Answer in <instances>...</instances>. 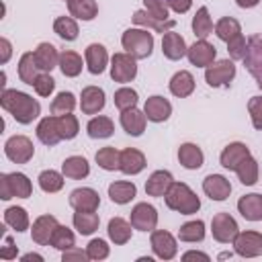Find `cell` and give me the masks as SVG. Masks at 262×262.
<instances>
[{"label": "cell", "mask_w": 262, "mask_h": 262, "mask_svg": "<svg viewBox=\"0 0 262 262\" xmlns=\"http://www.w3.org/2000/svg\"><path fill=\"white\" fill-rule=\"evenodd\" d=\"M33 88H35V92H37L39 96H49V94L53 92V88H55V80H53L47 72H43V74H39V78L35 80Z\"/></svg>", "instance_id": "cell-54"}, {"label": "cell", "mask_w": 262, "mask_h": 262, "mask_svg": "<svg viewBox=\"0 0 262 262\" xmlns=\"http://www.w3.org/2000/svg\"><path fill=\"white\" fill-rule=\"evenodd\" d=\"M68 10L72 16H76L80 20H92L98 12V6L94 0H70Z\"/></svg>", "instance_id": "cell-38"}, {"label": "cell", "mask_w": 262, "mask_h": 262, "mask_svg": "<svg viewBox=\"0 0 262 262\" xmlns=\"http://www.w3.org/2000/svg\"><path fill=\"white\" fill-rule=\"evenodd\" d=\"M61 260H63V262H76V260L84 262V260H90V258H88L86 252H82V250H78V248H70V250H63Z\"/></svg>", "instance_id": "cell-57"}, {"label": "cell", "mask_w": 262, "mask_h": 262, "mask_svg": "<svg viewBox=\"0 0 262 262\" xmlns=\"http://www.w3.org/2000/svg\"><path fill=\"white\" fill-rule=\"evenodd\" d=\"M151 250L158 258L162 260H172L176 256V239L170 231H164V229H158V231H151Z\"/></svg>", "instance_id": "cell-12"}, {"label": "cell", "mask_w": 262, "mask_h": 262, "mask_svg": "<svg viewBox=\"0 0 262 262\" xmlns=\"http://www.w3.org/2000/svg\"><path fill=\"white\" fill-rule=\"evenodd\" d=\"M53 31L57 37H61L63 41H74L78 37V25L74 18L70 16H57L53 23Z\"/></svg>", "instance_id": "cell-45"}, {"label": "cell", "mask_w": 262, "mask_h": 262, "mask_svg": "<svg viewBox=\"0 0 262 262\" xmlns=\"http://www.w3.org/2000/svg\"><path fill=\"white\" fill-rule=\"evenodd\" d=\"M166 2H170V0H166Z\"/></svg>", "instance_id": "cell-64"}, {"label": "cell", "mask_w": 262, "mask_h": 262, "mask_svg": "<svg viewBox=\"0 0 262 262\" xmlns=\"http://www.w3.org/2000/svg\"><path fill=\"white\" fill-rule=\"evenodd\" d=\"M131 223H127L123 217H113L111 221H108V237L117 244V246H123V244H127L129 239H131Z\"/></svg>", "instance_id": "cell-34"}, {"label": "cell", "mask_w": 262, "mask_h": 262, "mask_svg": "<svg viewBox=\"0 0 262 262\" xmlns=\"http://www.w3.org/2000/svg\"><path fill=\"white\" fill-rule=\"evenodd\" d=\"M133 23L135 25H139V27H147V29H154L156 33H168V31H172L174 27H176V23L170 18V20H158L156 16H151L147 10H137V12H133Z\"/></svg>", "instance_id": "cell-29"}, {"label": "cell", "mask_w": 262, "mask_h": 262, "mask_svg": "<svg viewBox=\"0 0 262 262\" xmlns=\"http://www.w3.org/2000/svg\"><path fill=\"white\" fill-rule=\"evenodd\" d=\"M242 61L250 72V76L256 80V84L262 88V33H256L248 39L246 55Z\"/></svg>", "instance_id": "cell-5"}, {"label": "cell", "mask_w": 262, "mask_h": 262, "mask_svg": "<svg viewBox=\"0 0 262 262\" xmlns=\"http://www.w3.org/2000/svg\"><path fill=\"white\" fill-rule=\"evenodd\" d=\"M235 254L244 258H256L262 254V233L258 231H239L233 239Z\"/></svg>", "instance_id": "cell-10"}, {"label": "cell", "mask_w": 262, "mask_h": 262, "mask_svg": "<svg viewBox=\"0 0 262 262\" xmlns=\"http://www.w3.org/2000/svg\"><path fill=\"white\" fill-rule=\"evenodd\" d=\"M186 55H188V61H190L192 66H196V68H207V66L213 63V59H215V55H217V49H215V45L207 43L205 39H199L194 45L188 47Z\"/></svg>", "instance_id": "cell-13"}, {"label": "cell", "mask_w": 262, "mask_h": 262, "mask_svg": "<svg viewBox=\"0 0 262 262\" xmlns=\"http://www.w3.org/2000/svg\"><path fill=\"white\" fill-rule=\"evenodd\" d=\"M57 131L61 135V139H74L80 131V125H78V119L72 115V113H66V115H57Z\"/></svg>", "instance_id": "cell-46"}, {"label": "cell", "mask_w": 262, "mask_h": 262, "mask_svg": "<svg viewBox=\"0 0 262 262\" xmlns=\"http://www.w3.org/2000/svg\"><path fill=\"white\" fill-rule=\"evenodd\" d=\"M66 2H70V0H66Z\"/></svg>", "instance_id": "cell-63"}, {"label": "cell", "mask_w": 262, "mask_h": 262, "mask_svg": "<svg viewBox=\"0 0 262 262\" xmlns=\"http://www.w3.org/2000/svg\"><path fill=\"white\" fill-rule=\"evenodd\" d=\"M86 131H88V135L92 139H106V137L113 135L115 125H113V121L108 117H92L88 121V125H86Z\"/></svg>", "instance_id": "cell-36"}, {"label": "cell", "mask_w": 262, "mask_h": 262, "mask_svg": "<svg viewBox=\"0 0 262 262\" xmlns=\"http://www.w3.org/2000/svg\"><path fill=\"white\" fill-rule=\"evenodd\" d=\"M162 51H164V55H166L168 59H182V57L186 55L188 47H186L184 39H182L178 33L168 31V33H164V37H162Z\"/></svg>", "instance_id": "cell-23"}, {"label": "cell", "mask_w": 262, "mask_h": 262, "mask_svg": "<svg viewBox=\"0 0 262 262\" xmlns=\"http://www.w3.org/2000/svg\"><path fill=\"white\" fill-rule=\"evenodd\" d=\"M192 90H194V78H192L190 72L180 70V72H176V74L172 76V80H170V92H172L174 96L186 98V96L192 94Z\"/></svg>", "instance_id": "cell-30"}, {"label": "cell", "mask_w": 262, "mask_h": 262, "mask_svg": "<svg viewBox=\"0 0 262 262\" xmlns=\"http://www.w3.org/2000/svg\"><path fill=\"white\" fill-rule=\"evenodd\" d=\"M96 164L102 170H119V166H121V151L117 147H113V145L100 147L96 151Z\"/></svg>", "instance_id": "cell-40"}, {"label": "cell", "mask_w": 262, "mask_h": 262, "mask_svg": "<svg viewBox=\"0 0 262 262\" xmlns=\"http://www.w3.org/2000/svg\"><path fill=\"white\" fill-rule=\"evenodd\" d=\"M39 186L45 192H57L63 186V176L55 170H43L39 174Z\"/></svg>", "instance_id": "cell-48"}, {"label": "cell", "mask_w": 262, "mask_h": 262, "mask_svg": "<svg viewBox=\"0 0 262 262\" xmlns=\"http://www.w3.org/2000/svg\"><path fill=\"white\" fill-rule=\"evenodd\" d=\"M4 154L14 164H27L35 154V145L27 135H12L4 143Z\"/></svg>", "instance_id": "cell-6"}, {"label": "cell", "mask_w": 262, "mask_h": 262, "mask_svg": "<svg viewBox=\"0 0 262 262\" xmlns=\"http://www.w3.org/2000/svg\"><path fill=\"white\" fill-rule=\"evenodd\" d=\"M143 113H145L147 121L162 123V121H166V119L172 115V104H170L164 96H149V98L145 100Z\"/></svg>", "instance_id": "cell-19"}, {"label": "cell", "mask_w": 262, "mask_h": 262, "mask_svg": "<svg viewBox=\"0 0 262 262\" xmlns=\"http://www.w3.org/2000/svg\"><path fill=\"white\" fill-rule=\"evenodd\" d=\"M192 33L199 37V39H207L211 33H213V20L209 16V10L207 6H201L196 10V14L192 16Z\"/></svg>", "instance_id": "cell-39"}, {"label": "cell", "mask_w": 262, "mask_h": 262, "mask_svg": "<svg viewBox=\"0 0 262 262\" xmlns=\"http://www.w3.org/2000/svg\"><path fill=\"white\" fill-rule=\"evenodd\" d=\"M164 201H166L168 209L178 211L180 215H192V213H196L201 209L199 196L184 182H172L170 190L164 194Z\"/></svg>", "instance_id": "cell-2"}, {"label": "cell", "mask_w": 262, "mask_h": 262, "mask_svg": "<svg viewBox=\"0 0 262 262\" xmlns=\"http://www.w3.org/2000/svg\"><path fill=\"white\" fill-rule=\"evenodd\" d=\"M135 194H137V186L133 182L117 180V182L108 184V196L117 205H127L131 199H135Z\"/></svg>", "instance_id": "cell-32"}, {"label": "cell", "mask_w": 262, "mask_h": 262, "mask_svg": "<svg viewBox=\"0 0 262 262\" xmlns=\"http://www.w3.org/2000/svg\"><path fill=\"white\" fill-rule=\"evenodd\" d=\"M233 76H235V63L231 59H219L217 63L207 66V72H205V80L211 88L229 86Z\"/></svg>", "instance_id": "cell-8"}, {"label": "cell", "mask_w": 262, "mask_h": 262, "mask_svg": "<svg viewBox=\"0 0 262 262\" xmlns=\"http://www.w3.org/2000/svg\"><path fill=\"white\" fill-rule=\"evenodd\" d=\"M123 49L131 53L135 59H145L151 55L154 49V35L147 33L145 29H127L121 37Z\"/></svg>", "instance_id": "cell-3"}, {"label": "cell", "mask_w": 262, "mask_h": 262, "mask_svg": "<svg viewBox=\"0 0 262 262\" xmlns=\"http://www.w3.org/2000/svg\"><path fill=\"white\" fill-rule=\"evenodd\" d=\"M211 231H213V237L219 244H229V242L233 244L235 235L239 233V227H237L235 219L229 213H217V215H213Z\"/></svg>", "instance_id": "cell-9"}, {"label": "cell", "mask_w": 262, "mask_h": 262, "mask_svg": "<svg viewBox=\"0 0 262 262\" xmlns=\"http://www.w3.org/2000/svg\"><path fill=\"white\" fill-rule=\"evenodd\" d=\"M59 70H61L63 76L76 78L82 72V57L72 49H63L59 53Z\"/></svg>", "instance_id": "cell-35"}, {"label": "cell", "mask_w": 262, "mask_h": 262, "mask_svg": "<svg viewBox=\"0 0 262 262\" xmlns=\"http://www.w3.org/2000/svg\"><path fill=\"white\" fill-rule=\"evenodd\" d=\"M86 254L90 260H104L108 256V246L104 239H92L88 246H86Z\"/></svg>", "instance_id": "cell-52"}, {"label": "cell", "mask_w": 262, "mask_h": 262, "mask_svg": "<svg viewBox=\"0 0 262 262\" xmlns=\"http://www.w3.org/2000/svg\"><path fill=\"white\" fill-rule=\"evenodd\" d=\"M57 219L53 215H41L35 219L33 223V229H31V235H33V242L39 244V246H47L51 242V235L57 227Z\"/></svg>", "instance_id": "cell-16"}, {"label": "cell", "mask_w": 262, "mask_h": 262, "mask_svg": "<svg viewBox=\"0 0 262 262\" xmlns=\"http://www.w3.org/2000/svg\"><path fill=\"white\" fill-rule=\"evenodd\" d=\"M74 106H76V96L72 92H59L53 98L49 111H51V115H66V113H72Z\"/></svg>", "instance_id": "cell-49"}, {"label": "cell", "mask_w": 262, "mask_h": 262, "mask_svg": "<svg viewBox=\"0 0 262 262\" xmlns=\"http://www.w3.org/2000/svg\"><path fill=\"white\" fill-rule=\"evenodd\" d=\"M80 106L84 115H96L98 111L104 108V92L98 86H86L82 90V98H80Z\"/></svg>", "instance_id": "cell-20"}, {"label": "cell", "mask_w": 262, "mask_h": 262, "mask_svg": "<svg viewBox=\"0 0 262 262\" xmlns=\"http://www.w3.org/2000/svg\"><path fill=\"white\" fill-rule=\"evenodd\" d=\"M33 53H35V61L39 70L43 72H51L55 66H59V53L51 43H39Z\"/></svg>", "instance_id": "cell-26"}, {"label": "cell", "mask_w": 262, "mask_h": 262, "mask_svg": "<svg viewBox=\"0 0 262 262\" xmlns=\"http://www.w3.org/2000/svg\"><path fill=\"white\" fill-rule=\"evenodd\" d=\"M0 104L4 111H8L16 123H23V125H29L33 123L39 113H41V104L29 96L27 92H20V90H2L0 94Z\"/></svg>", "instance_id": "cell-1"}, {"label": "cell", "mask_w": 262, "mask_h": 262, "mask_svg": "<svg viewBox=\"0 0 262 262\" xmlns=\"http://www.w3.org/2000/svg\"><path fill=\"white\" fill-rule=\"evenodd\" d=\"M182 260H184V262H188V260H203V262H209V256L203 254V252H194V250H190V252H186V254L182 256Z\"/></svg>", "instance_id": "cell-59"}, {"label": "cell", "mask_w": 262, "mask_h": 262, "mask_svg": "<svg viewBox=\"0 0 262 262\" xmlns=\"http://www.w3.org/2000/svg\"><path fill=\"white\" fill-rule=\"evenodd\" d=\"M0 47H2V55H0V63H6L10 57V43L8 39H0Z\"/></svg>", "instance_id": "cell-60"}, {"label": "cell", "mask_w": 262, "mask_h": 262, "mask_svg": "<svg viewBox=\"0 0 262 262\" xmlns=\"http://www.w3.org/2000/svg\"><path fill=\"white\" fill-rule=\"evenodd\" d=\"M237 211L242 213L244 219L248 221H262V194L252 192L244 194L237 201Z\"/></svg>", "instance_id": "cell-21"}, {"label": "cell", "mask_w": 262, "mask_h": 262, "mask_svg": "<svg viewBox=\"0 0 262 262\" xmlns=\"http://www.w3.org/2000/svg\"><path fill=\"white\" fill-rule=\"evenodd\" d=\"M178 237H180V242H188V244H192V242H203V237H205V223H203L201 219L184 223V225L178 229Z\"/></svg>", "instance_id": "cell-43"}, {"label": "cell", "mask_w": 262, "mask_h": 262, "mask_svg": "<svg viewBox=\"0 0 262 262\" xmlns=\"http://www.w3.org/2000/svg\"><path fill=\"white\" fill-rule=\"evenodd\" d=\"M18 78L29 86H33L35 80L39 78V66L35 61L33 51H27V53L20 55V59H18Z\"/></svg>", "instance_id": "cell-33"}, {"label": "cell", "mask_w": 262, "mask_h": 262, "mask_svg": "<svg viewBox=\"0 0 262 262\" xmlns=\"http://www.w3.org/2000/svg\"><path fill=\"white\" fill-rule=\"evenodd\" d=\"M143 168H145V156L139 149L127 147V149L121 151V166H119V170L123 174H129V176L131 174H139Z\"/></svg>", "instance_id": "cell-25"}, {"label": "cell", "mask_w": 262, "mask_h": 262, "mask_svg": "<svg viewBox=\"0 0 262 262\" xmlns=\"http://www.w3.org/2000/svg\"><path fill=\"white\" fill-rule=\"evenodd\" d=\"M31 194H33V184L25 174H20V172L0 174V199L2 201H8L12 196L29 199Z\"/></svg>", "instance_id": "cell-4"}, {"label": "cell", "mask_w": 262, "mask_h": 262, "mask_svg": "<svg viewBox=\"0 0 262 262\" xmlns=\"http://www.w3.org/2000/svg\"><path fill=\"white\" fill-rule=\"evenodd\" d=\"M137 76V61L131 53H115L111 59V78L115 82H131Z\"/></svg>", "instance_id": "cell-7"}, {"label": "cell", "mask_w": 262, "mask_h": 262, "mask_svg": "<svg viewBox=\"0 0 262 262\" xmlns=\"http://www.w3.org/2000/svg\"><path fill=\"white\" fill-rule=\"evenodd\" d=\"M115 106L119 111H127V108H133L137 104V92L133 88H119L115 92Z\"/></svg>", "instance_id": "cell-50"}, {"label": "cell", "mask_w": 262, "mask_h": 262, "mask_svg": "<svg viewBox=\"0 0 262 262\" xmlns=\"http://www.w3.org/2000/svg\"><path fill=\"white\" fill-rule=\"evenodd\" d=\"M31 260L41 262V260H43V256H39V254H25V256H23V262H31Z\"/></svg>", "instance_id": "cell-62"}, {"label": "cell", "mask_w": 262, "mask_h": 262, "mask_svg": "<svg viewBox=\"0 0 262 262\" xmlns=\"http://www.w3.org/2000/svg\"><path fill=\"white\" fill-rule=\"evenodd\" d=\"M203 190L211 201H225L231 192V184L221 174H209L203 180Z\"/></svg>", "instance_id": "cell-14"}, {"label": "cell", "mask_w": 262, "mask_h": 262, "mask_svg": "<svg viewBox=\"0 0 262 262\" xmlns=\"http://www.w3.org/2000/svg\"><path fill=\"white\" fill-rule=\"evenodd\" d=\"M172 182H174V178L168 170H156L145 182V192L149 196H164L170 190Z\"/></svg>", "instance_id": "cell-24"}, {"label": "cell", "mask_w": 262, "mask_h": 262, "mask_svg": "<svg viewBox=\"0 0 262 262\" xmlns=\"http://www.w3.org/2000/svg\"><path fill=\"white\" fill-rule=\"evenodd\" d=\"M145 121H147L145 113L137 111L135 106L127 108V111H121V127L133 137H137V135H141L145 131Z\"/></svg>", "instance_id": "cell-22"}, {"label": "cell", "mask_w": 262, "mask_h": 262, "mask_svg": "<svg viewBox=\"0 0 262 262\" xmlns=\"http://www.w3.org/2000/svg\"><path fill=\"white\" fill-rule=\"evenodd\" d=\"M37 137L41 143H45L49 147H53L61 139V135L57 131V115H49V117L41 119V123L37 125Z\"/></svg>", "instance_id": "cell-27"}, {"label": "cell", "mask_w": 262, "mask_h": 262, "mask_svg": "<svg viewBox=\"0 0 262 262\" xmlns=\"http://www.w3.org/2000/svg\"><path fill=\"white\" fill-rule=\"evenodd\" d=\"M84 57H86V66H88V72L90 74H102L106 63H108V53L104 49V45L100 43H90L84 51Z\"/></svg>", "instance_id": "cell-18"}, {"label": "cell", "mask_w": 262, "mask_h": 262, "mask_svg": "<svg viewBox=\"0 0 262 262\" xmlns=\"http://www.w3.org/2000/svg\"><path fill=\"white\" fill-rule=\"evenodd\" d=\"M258 2H260V0H235V4H237L239 8H254Z\"/></svg>", "instance_id": "cell-61"}, {"label": "cell", "mask_w": 262, "mask_h": 262, "mask_svg": "<svg viewBox=\"0 0 262 262\" xmlns=\"http://www.w3.org/2000/svg\"><path fill=\"white\" fill-rule=\"evenodd\" d=\"M190 4H192V0H170V2H168V6H170L174 12H178V14L186 12V10L190 8Z\"/></svg>", "instance_id": "cell-58"}, {"label": "cell", "mask_w": 262, "mask_h": 262, "mask_svg": "<svg viewBox=\"0 0 262 262\" xmlns=\"http://www.w3.org/2000/svg\"><path fill=\"white\" fill-rule=\"evenodd\" d=\"M246 158H250V149H248V145H246V143H239V141H233V143H229V145L221 151L219 162H221L223 168L235 172L237 166H239Z\"/></svg>", "instance_id": "cell-15"}, {"label": "cell", "mask_w": 262, "mask_h": 262, "mask_svg": "<svg viewBox=\"0 0 262 262\" xmlns=\"http://www.w3.org/2000/svg\"><path fill=\"white\" fill-rule=\"evenodd\" d=\"M16 254H18V250H16L12 237L10 235H4V246L0 250V258L2 260H12V258H16Z\"/></svg>", "instance_id": "cell-56"}, {"label": "cell", "mask_w": 262, "mask_h": 262, "mask_svg": "<svg viewBox=\"0 0 262 262\" xmlns=\"http://www.w3.org/2000/svg\"><path fill=\"white\" fill-rule=\"evenodd\" d=\"M246 45H248V41H246L244 35H237V37H233L231 41H227V51H229L231 59H244V55H246Z\"/></svg>", "instance_id": "cell-55"}, {"label": "cell", "mask_w": 262, "mask_h": 262, "mask_svg": "<svg viewBox=\"0 0 262 262\" xmlns=\"http://www.w3.org/2000/svg\"><path fill=\"white\" fill-rule=\"evenodd\" d=\"M203 151L199 145L194 143H182L178 147V162L186 168V170H199L203 166Z\"/></svg>", "instance_id": "cell-31"}, {"label": "cell", "mask_w": 262, "mask_h": 262, "mask_svg": "<svg viewBox=\"0 0 262 262\" xmlns=\"http://www.w3.org/2000/svg\"><path fill=\"white\" fill-rule=\"evenodd\" d=\"M235 174H237V178H239L242 184H246V186L256 184V180H258V162H256L252 156L246 158V160L237 166Z\"/></svg>", "instance_id": "cell-44"}, {"label": "cell", "mask_w": 262, "mask_h": 262, "mask_svg": "<svg viewBox=\"0 0 262 262\" xmlns=\"http://www.w3.org/2000/svg\"><path fill=\"white\" fill-rule=\"evenodd\" d=\"M98 215L94 211H76L74 213V227L82 233V235H90L98 229Z\"/></svg>", "instance_id": "cell-37"}, {"label": "cell", "mask_w": 262, "mask_h": 262, "mask_svg": "<svg viewBox=\"0 0 262 262\" xmlns=\"http://www.w3.org/2000/svg\"><path fill=\"white\" fill-rule=\"evenodd\" d=\"M143 4H145V10L151 16H156L158 20H170L168 18L170 16V6H168L166 0H143Z\"/></svg>", "instance_id": "cell-51"}, {"label": "cell", "mask_w": 262, "mask_h": 262, "mask_svg": "<svg viewBox=\"0 0 262 262\" xmlns=\"http://www.w3.org/2000/svg\"><path fill=\"white\" fill-rule=\"evenodd\" d=\"M61 174L66 178H72V180H82V178H86L90 174V166H88L86 158H82V156H70L61 164Z\"/></svg>", "instance_id": "cell-28"}, {"label": "cell", "mask_w": 262, "mask_h": 262, "mask_svg": "<svg viewBox=\"0 0 262 262\" xmlns=\"http://www.w3.org/2000/svg\"><path fill=\"white\" fill-rule=\"evenodd\" d=\"M53 248H57V250H70V248H74L76 246V237H74V233L66 227V225H57L55 227V231H53V235H51V242H49Z\"/></svg>", "instance_id": "cell-47"}, {"label": "cell", "mask_w": 262, "mask_h": 262, "mask_svg": "<svg viewBox=\"0 0 262 262\" xmlns=\"http://www.w3.org/2000/svg\"><path fill=\"white\" fill-rule=\"evenodd\" d=\"M70 205L76 211H96L100 205V196L94 188H76L70 192Z\"/></svg>", "instance_id": "cell-17"}, {"label": "cell", "mask_w": 262, "mask_h": 262, "mask_svg": "<svg viewBox=\"0 0 262 262\" xmlns=\"http://www.w3.org/2000/svg\"><path fill=\"white\" fill-rule=\"evenodd\" d=\"M215 35H217L221 41L227 43V41H231L233 37L242 35V27H239V23H237L235 18L223 16V18H219L217 25H215Z\"/></svg>", "instance_id": "cell-41"}, {"label": "cell", "mask_w": 262, "mask_h": 262, "mask_svg": "<svg viewBox=\"0 0 262 262\" xmlns=\"http://www.w3.org/2000/svg\"><path fill=\"white\" fill-rule=\"evenodd\" d=\"M4 223L10 225L14 231H27L29 229V215L23 207H8L4 211Z\"/></svg>", "instance_id": "cell-42"}, {"label": "cell", "mask_w": 262, "mask_h": 262, "mask_svg": "<svg viewBox=\"0 0 262 262\" xmlns=\"http://www.w3.org/2000/svg\"><path fill=\"white\" fill-rule=\"evenodd\" d=\"M156 223H158L156 207H151L147 203H137L133 207V211H131V225H133V229L151 231V229H156Z\"/></svg>", "instance_id": "cell-11"}, {"label": "cell", "mask_w": 262, "mask_h": 262, "mask_svg": "<svg viewBox=\"0 0 262 262\" xmlns=\"http://www.w3.org/2000/svg\"><path fill=\"white\" fill-rule=\"evenodd\" d=\"M248 113H250V119H252L254 129H260L262 131V96H252L250 98Z\"/></svg>", "instance_id": "cell-53"}]
</instances>
